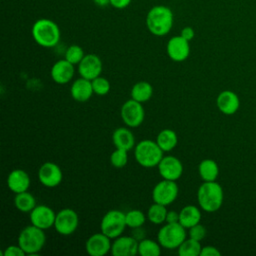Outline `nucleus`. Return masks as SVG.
I'll return each instance as SVG.
<instances>
[{
	"label": "nucleus",
	"instance_id": "27",
	"mask_svg": "<svg viewBox=\"0 0 256 256\" xmlns=\"http://www.w3.org/2000/svg\"><path fill=\"white\" fill-rule=\"evenodd\" d=\"M35 197L28 191L15 194L14 206L17 210L23 213H30L36 206Z\"/></svg>",
	"mask_w": 256,
	"mask_h": 256
},
{
	"label": "nucleus",
	"instance_id": "37",
	"mask_svg": "<svg viewBox=\"0 0 256 256\" xmlns=\"http://www.w3.org/2000/svg\"><path fill=\"white\" fill-rule=\"evenodd\" d=\"M221 253L220 251L214 247V246H204L202 247V250H201V253H200V256H220Z\"/></svg>",
	"mask_w": 256,
	"mask_h": 256
},
{
	"label": "nucleus",
	"instance_id": "16",
	"mask_svg": "<svg viewBox=\"0 0 256 256\" xmlns=\"http://www.w3.org/2000/svg\"><path fill=\"white\" fill-rule=\"evenodd\" d=\"M103 63L101 58L93 53L85 54L83 59L78 64V72L81 77L88 80H93L101 75Z\"/></svg>",
	"mask_w": 256,
	"mask_h": 256
},
{
	"label": "nucleus",
	"instance_id": "41",
	"mask_svg": "<svg viewBox=\"0 0 256 256\" xmlns=\"http://www.w3.org/2000/svg\"><path fill=\"white\" fill-rule=\"evenodd\" d=\"M133 237L135 239H137L138 241L144 239V236H145V230L142 229V226L141 227H137V228H133Z\"/></svg>",
	"mask_w": 256,
	"mask_h": 256
},
{
	"label": "nucleus",
	"instance_id": "38",
	"mask_svg": "<svg viewBox=\"0 0 256 256\" xmlns=\"http://www.w3.org/2000/svg\"><path fill=\"white\" fill-rule=\"evenodd\" d=\"M180 35H181L183 38H185L186 40L191 41V40L194 38V36H195V31H194V29H193L192 27L186 26V27H184V28L181 29Z\"/></svg>",
	"mask_w": 256,
	"mask_h": 256
},
{
	"label": "nucleus",
	"instance_id": "39",
	"mask_svg": "<svg viewBox=\"0 0 256 256\" xmlns=\"http://www.w3.org/2000/svg\"><path fill=\"white\" fill-rule=\"evenodd\" d=\"M132 0H110V5L115 9H125L130 5Z\"/></svg>",
	"mask_w": 256,
	"mask_h": 256
},
{
	"label": "nucleus",
	"instance_id": "20",
	"mask_svg": "<svg viewBox=\"0 0 256 256\" xmlns=\"http://www.w3.org/2000/svg\"><path fill=\"white\" fill-rule=\"evenodd\" d=\"M71 97L77 102H86L94 94L92 82L86 78L80 77L76 79L70 88Z\"/></svg>",
	"mask_w": 256,
	"mask_h": 256
},
{
	"label": "nucleus",
	"instance_id": "2",
	"mask_svg": "<svg viewBox=\"0 0 256 256\" xmlns=\"http://www.w3.org/2000/svg\"><path fill=\"white\" fill-rule=\"evenodd\" d=\"M31 34L34 41L41 47H55L61 38L60 28L56 22L48 18L36 20L31 28Z\"/></svg>",
	"mask_w": 256,
	"mask_h": 256
},
{
	"label": "nucleus",
	"instance_id": "5",
	"mask_svg": "<svg viewBox=\"0 0 256 256\" xmlns=\"http://www.w3.org/2000/svg\"><path fill=\"white\" fill-rule=\"evenodd\" d=\"M46 243L43 229L31 224L24 227L18 235V245L26 255H37Z\"/></svg>",
	"mask_w": 256,
	"mask_h": 256
},
{
	"label": "nucleus",
	"instance_id": "8",
	"mask_svg": "<svg viewBox=\"0 0 256 256\" xmlns=\"http://www.w3.org/2000/svg\"><path fill=\"white\" fill-rule=\"evenodd\" d=\"M79 226V216L71 208H63L56 213L54 228L62 236L72 235Z\"/></svg>",
	"mask_w": 256,
	"mask_h": 256
},
{
	"label": "nucleus",
	"instance_id": "3",
	"mask_svg": "<svg viewBox=\"0 0 256 256\" xmlns=\"http://www.w3.org/2000/svg\"><path fill=\"white\" fill-rule=\"evenodd\" d=\"M223 189L216 181L203 182L197 191L199 207L206 212H215L220 209L223 203Z\"/></svg>",
	"mask_w": 256,
	"mask_h": 256
},
{
	"label": "nucleus",
	"instance_id": "1",
	"mask_svg": "<svg viewBox=\"0 0 256 256\" xmlns=\"http://www.w3.org/2000/svg\"><path fill=\"white\" fill-rule=\"evenodd\" d=\"M174 23L172 10L164 5L153 6L146 15V27L148 31L157 37L167 35Z\"/></svg>",
	"mask_w": 256,
	"mask_h": 256
},
{
	"label": "nucleus",
	"instance_id": "13",
	"mask_svg": "<svg viewBox=\"0 0 256 256\" xmlns=\"http://www.w3.org/2000/svg\"><path fill=\"white\" fill-rule=\"evenodd\" d=\"M190 41L183 38L181 35L171 37L166 45L168 57L174 62H183L190 55Z\"/></svg>",
	"mask_w": 256,
	"mask_h": 256
},
{
	"label": "nucleus",
	"instance_id": "12",
	"mask_svg": "<svg viewBox=\"0 0 256 256\" xmlns=\"http://www.w3.org/2000/svg\"><path fill=\"white\" fill-rule=\"evenodd\" d=\"M157 168L162 179L172 181H177L182 176L184 170L181 160L173 155L163 156Z\"/></svg>",
	"mask_w": 256,
	"mask_h": 256
},
{
	"label": "nucleus",
	"instance_id": "23",
	"mask_svg": "<svg viewBox=\"0 0 256 256\" xmlns=\"http://www.w3.org/2000/svg\"><path fill=\"white\" fill-rule=\"evenodd\" d=\"M201 211L195 205H186L179 211V223L186 229L200 223Z\"/></svg>",
	"mask_w": 256,
	"mask_h": 256
},
{
	"label": "nucleus",
	"instance_id": "26",
	"mask_svg": "<svg viewBox=\"0 0 256 256\" xmlns=\"http://www.w3.org/2000/svg\"><path fill=\"white\" fill-rule=\"evenodd\" d=\"M198 173L204 182L216 181L219 174L218 164L212 159H204L199 163Z\"/></svg>",
	"mask_w": 256,
	"mask_h": 256
},
{
	"label": "nucleus",
	"instance_id": "28",
	"mask_svg": "<svg viewBox=\"0 0 256 256\" xmlns=\"http://www.w3.org/2000/svg\"><path fill=\"white\" fill-rule=\"evenodd\" d=\"M167 206L154 202L152 205L149 206L147 210V219L155 225L163 224L166 221L167 215Z\"/></svg>",
	"mask_w": 256,
	"mask_h": 256
},
{
	"label": "nucleus",
	"instance_id": "33",
	"mask_svg": "<svg viewBox=\"0 0 256 256\" xmlns=\"http://www.w3.org/2000/svg\"><path fill=\"white\" fill-rule=\"evenodd\" d=\"M91 82H92L94 94H96L98 96L107 95L111 89V84H110L109 80L105 77L98 76L95 79L91 80Z\"/></svg>",
	"mask_w": 256,
	"mask_h": 256
},
{
	"label": "nucleus",
	"instance_id": "4",
	"mask_svg": "<svg viewBox=\"0 0 256 256\" xmlns=\"http://www.w3.org/2000/svg\"><path fill=\"white\" fill-rule=\"evenodd\" d=\"M163 153L157 142L150 139L141 140L134 147L135 160L144 168L157 167L164 156Z\"/></svg>",
	"mask_w": 256,
	"mask_h": 256
},
{
	"label": "nucleus",
	"instance_id": "24",
	"mask_svg": "<svg viewBox=\"0 0 256 256\" xmlns=\"http://www.w3.org/2000/svg\"><path fill=\"white\" fill-rule=\"evenodd\" d=\"M130 94L132 99L143 104L152 98L153 87L147 81H139L132 86Z\"/></svg>",
	"mask_w": 256,
	"mask_h": 256
},
{
	"label": "nucleus",
	"instance_id": "31",
	"mask_svg": "<svg viewBox=\"0 0 256 256\" xmlns=\"http://www.w3.org/2000/svg\"><path fill=\"white\" fill-rule=\"evenodd\" d=\"M126 225L129 228H137L144 225L147 215L139 209H132L125 213Z\"/></svg>",
	"mask_w": 256,
	"mask_h": 256
},
{
	"label": "nucleus",
	"instance_id": "6",
	"mask_svg": "<svg viewBox=\"0 0 256 256\" xmlns=\"http://www.w3.org/2000/svg\"><path fill=\"white\" fill-rule=\"evenodd\" d=\"M186 237V228H184L179 222L166 223L157 233V241L163 248L169 250L178 249Z\"/></svg>",
	"mask_w": 256,
	"mask_h": 256
},
{
	"label": "nucleus",
	"instance_id": "40",
	"mask_svg": "<svg viewBox=\"0 0 256 256\" xmlns=\"http://www.w3.org/2000/svg\"><path fill=\"white\" fill-rule=\"evenodd\" d=\"M179 222V212L175 210H170L167 212L165 223H175Z\"/></svg>",
	"mask_w": 256,
	"mask_h": 256
},
{
	"label": "nucleus",
	"instance_id": "32",
	"mask_svg": "<svg viewBox=\"0 0 256 256\" xmlns=\"http://www.w3.org/2000/svg\"><path fill=\"white\" fill-rule=\"evenodd\" d=\"M85 56V53L81 46L77 44L70 45L65 51V59L73 65H78Z\"/></svg>",
	"mask_w": 256,
	"mask_h": 256
},
{
	"label": "nucleus",
	"instance_id": "22",
	"mask_svg": "<svg viewBox=\"0 0 256 256\" xmlns=\"http://www.w3.org/2000/svg\"><path fill=\"white\" fill-rule=\"evenodd\" d=\"M112 141L115 148L131 150L135 147V138L132 131L125 127L116 128L112 134Z\"/></svg>",
	"mask_w": 256,
	"mask_h": 256
},
{
	"label": "nucleus",
	"instance_id": "14",
	"mask_svg": "<svg viewBox=\"0 0 256 256\" xmlns=\"http://www.w3.org/2000/svg\"><path fill=\"white\" fill-rule=\"evenodd\" d=\"M56 213L54 210L44 204L36 205L35 208L29 213V219L31 224L46 230L54 227Z\"/></svg>",
	"mask_w": 256,
	"mask_h": 256
},
{
	"label": "nucleus",
	"instance_id": "17",
	"mask_svg": "<svg viewBox=\"0 0 256 256\" xmlns=\"http://www.w3.org/2000/svg\"><path fill=\"white\" fill-rule=\"evenodd\" d=\"M138 240L133 236H119L113 239L111 254L113 256H134L138 254Z\"/></svg>",
	"mask_w": 256,
	"mask_h": 256
},
{
	"label": "nucleus",
	"instance_id": "15",
	"mask_svg": "<svg viewBox=\"0 0 256 256\" xmlns=\"http://www.w3.org/2000/svg\"><path fill=\"white\" fill-rule=\"evenodd\" d=\"M112 239L104 233L92 234L85 242V250L90 256H104L111 251Z\"/></svg>",
	"mask_w": 256,
	"mask_h": 256
},
{
	"label": "nucleus",
	"instance_id": "9",
	"mask_svg": "<svg viewBox=\"0 0 256 256\" xmlns=\"http://www.w3.org/2000/svg\"><path fill=\"white\" fill-rule=\"evenodd\" d=\"M120 115L127 127L136 128L143 123L145 110L142 103L131 98L122 104Z\"/></svg>",
	"mask_w": 256,
	"mask_h": 256
},
{
	"label": "nucleus",
	"instance_id": "25",
	"mask_svg": "<svg viewBox=\"0 0 256 256\" xmlns=\"http://www.w3.org/2000/svg\"><path fill=\"white\" fill-rule=\"evenodd\" d=\"M155 141L163 150V152H169L177 146L178 136L174 130L166 128L158 133Z\"/></svg>",
	"mask_w": 256,
	"mask_h": 256
},
{
	"label": "nucleus",
	"instance_id": "21",
	"mask_svg": "<svg viewBox=\"0 0 256 256\" xmlns=\"http://www.w3.org/2000/svg\"><path fill=\"white\" fill-rule=\"evenodd\" d=\"M216 105L220 112L223 114L232 115L238 110L240 101L234 92L230 90H224L217 96Z\"/></svg>",
	"mask_w": 256,
	"mask_h": 256
},
{
	"label": "nucleus",
	"instance_id": "29",
	"mask_svg": "<svg viewBox=\"0 0 256 256\" xmlns=\"http://www.w3.org/2000/svg\"><path fill=\"white\" fill-rule=\"evenodd\" d=\"M161 247L158 241L144 238L138 242V254L141 256H159Z\"/></svg>",
	"mask_w": 256,
	"mask_h": 256
},
{
	"label": "nucleus",
	"instance_id": "34",
	"mask_svg": "<svg viewBox=\"0 0 256 256\" xmlns=\"http://www.w3.org/2000/svg\"><path fill=\"white\" fill-rule=\"evenodd\" d=\"M128 162V151L116 148L110 155V163L115 168H123Z\"/></svg>",
	"mask_w": 256,
	"mask_h": 256
},
{
	"label": "nucleus",
	"instance_id": "18",
	"mask_svg": "<svg viewBox=\"0 0 256 256\" xmlns=\"http://www.w3.org/2000/svg\"><path fill=\"white\" fill-rule=\"evenodd\" d=\"M75 68L72 63L67 61L65 58L56 61L50 71V75L52 80L60 85H64L69 83L74 76Z\"/></svg>",
	"mask_w": 256,
	"mask_h": 256
},
{
	"label": "nucleus",
	"instance_id": "42",
	"mask_svg": "<svg viewBox=\"0 0 256 256\" xmlns=\"http://www.w3.org/2000/svg\"><path fill=\"white\" fill-rule=\"evenodd\" d=\"M93 2L99 7H106L110 5V0H93Z\"/></svg>",
	"mask_w": 256,
	"mask_h": 256
},
{
	"label": "nucleus",
	"instance_id": "19",
	"mask_svg": "<svg viewBox=\"0 0 256 256\" xmlns=\"http://www.w3.org/2000/svg\"><path fill=\"white\" fill-rule=\"evenodd\" d=\"M7 186L15 194L28 191L30 187V177L23 169H14L7 177Z\"/></svg>",
	"mask_w": 256,
	"mask_h": 256
},
{
	"label": "nucleus",
	"instance_id": "7",
	"mask_svg": "<svg viewBox=\"0 0 256 256\" xmlns=\"http://www.w3.org/2000/svg\"><path fill=\"white\" fill-rule=\"evenodd\" d=\"M126 227L125 213L118 209L106 212L100 222V231L112 240L121 236Z\"/></svg>",
	"mask_w": 256,
	"mask_h": 256
},
{
	"label": "nucleus",
	"instance_id": "11",
	"mask_svg": "<svg viewBox=\"0 0 256 256\" xmlns=\"http://www.w3.org/2000/svg\"><path fill=\"white\" fill-rule=\"evenodd\" d=\"M38 179L43 186L47 188H54L62 182L63 172L59 165L48 161L40 166L38 170Z\"/></svg>",
	"mask_w": 256,
	"mask_h": 256
},
{
	"label": "nucleus",
	"instance_id": "30",
	"mask_svg": "<svg viewBox=\"0 0 256 256\" xmlns=\"http://www.w3.org/2000/svg\"><path fill=\"white\" fill-rule=\"evenodd\" d=\"M202 250L200 241L192 238H186L178 247L177 252L180 256H199Z\"/></svg>",
	"mask_w": 256,
	"mask_h": 256
},
{
	"label": "nucleus",
	"instance_id": "35",
	"mask_svg": "<svg viewBox=\"0 0 256 256\" xmlns=\"http://www.w3.org/2000/svg\"><path fill=\"white\" fill-rule=\"evenodd\" d=\"M206 233H207L206 228L200 223H198V224H196V225H194V226H192L191 228L188 229V236L190 238L195 239V240L200 241V242H201V240H203L205 238Z\"/></svg>",
	"mask_w": 256,
	"mask_h": 256
},
{
	"label": "nucleus",
	"instance_id": "36",
	"mask_svg": "<svg viewBox=\"0 0 256 256\" xmlns=\"http://www.w3.org/2000/svg\"><path fill=\"white\" fill-rule=\"evenodd\" d=\"M4 256H25V252L22 250V248L17 245H9L5 248L4 252L2 253Z\"/></svg>",
	"mask_w": 256,
	"mask_h": 256
},
{
	"label": "nucleus",
	"instance_id": "10",
	"mask_svg": "<svg viewBox=\"0 0 256 256\" xmlns=\"http://www.w3.org/2000/svg\"><path fill=\"white\" fill-rule=\"evenodd\" d=\"M179 187L176 181L162 179L155 184L152 190V199L154 202L168 206L178 197Z\"/></svg>",
	"mask_w": 256,
	"mask_h": 256
}]
</instances>
